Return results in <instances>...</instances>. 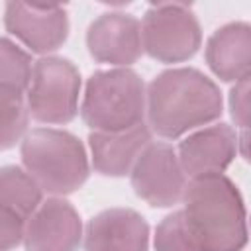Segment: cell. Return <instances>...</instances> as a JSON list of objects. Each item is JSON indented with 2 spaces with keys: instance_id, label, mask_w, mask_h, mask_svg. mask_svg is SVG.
Wrapping results in <instances>:
<instances>
[{
  "instance_id": "obj_9",
  "label": "cell",
  "mask_w": 251,
  "mask_h": 251,
  "mask_svg": "<svg viewBox=\"0 0 251 251\" xmlns=\"http://www.w3.org/2000/svg\"><path fill=\"white\" fill-rule=\"evenodd\" d=\"M80 239V216L71 202L59 196L43 200L25 220V251H76Z\"/></svg>"
},
{
  "instance_id": "obj_8",
  "label": "cell",
  "mask_w": 251,
  "mask_h": 251,
  "mask_svg": "<svg viewBox=\"0 0 251 251\" xmlns=\"http://www.w3.org/2000/svg\"><path fill=\"white\" fill-rule=\"evenodd\" d=\"M4 25L27 49L41 55L59 49L69 35V18L61 4L8 2Z\"/></svg>"
},
{
  "instance_id": "obj_13",
  "label": "cell",
  "mask_w": 251,
  "mask_h": 251,
  "mask_svg": "<svg viewBox=\"0 0 251 251\" xmlns=\"http://www.w3.org/2000/svg\"><path fill=\"white\" fill-rule=\"evenodd\" d=\"M149 143L151 129L145 122L122 131H92L88 135L92 167L100 175L122 176L131 171L139 153Z\"/></svg>"
},
{
  "instance_id": "obj_17",
  "label": "cell",
  "mask_w": 251,
  "mask_h": 251,
  "mask_svg": "<svg viewBox=\"0 0 251 251\" xmlns=\"http://www.w3.org/2000/svg\"><path fill=\"white\" fill-rule=\"evenodd\" d=\"M31 57L12 39L0 37V88L25 94L31 76Z\"/></svg>"
},
{
  "instance_id": "obj_19",
  "label": "cell",
  "mask_w": 251,
  "mask_h": 251,
  "mask_svg": "<svg viewBox=\"0 0 251 251\" xmlns=\"http://www.w3.org/2000/svg\"><path fill=\"white\" fill-rule=\"evenodd\" d=\"M25 220L0 208V251H12L24 241Z\"/></svg>"
},
{
  "instance_id": "obj_4",
  "label": "cell",
  "mask_w": 251,
  "mask_h": 251,
  "mask_svg": "<svg viewBox=\"0 0 251 251\" xmlns=\"http://www.w3.org/2000/svg\"><path fill=\"white\" fill-rule=\"evenodd\" d=\"M80 116L92 131H122L141 124L145 118L141 76L127 67L96 71L84 86Z\"/></svg>"
},
{
  "instance_id": "obj_15",
  "label": "cell",
  "mask_w": 251,
  "mask_h": 251,
  "mask_svg": "<svg viewBox=\"0 0 251 251\" xmlns=\"http://www.w3.org/2000/svg\"><path fill=\"white\" fill-rule=\"evenodd\" d=\"M43 202V190L22 167H0V208L27 220Z\"/></svg>"
},
{
  "instance_id": "obj_20",
  "label": "cell",
  "mask_w": 251,
  "mask_h": 251,
  "mask_svg": "<svg viewBox=\"0 0 251 251\" xmlns=\"http://www.w3.org/2000/svg\"><path fill=\"white\" fill-rule=\"evenodd\" d=\"M229 108H231V118L235 120L237 127H241V131H247V126H249V78L235 82V86L229 92Z\"/></svg>"
},
{
  "instance_id": "obj_14",
  "label": "cell",
  "mask_w": 251,
  "mask_h": 251,
  "mask_svg": "<svg viewBox=\"0 0 251 251\" xmlns=\"http://www.w3.org/2000/svg\"><path fill=\"white\" fill-rule=\"evenodd\" d=\"M206 63L216 76L226 82H239L251 73V27L233 22L218 31L206 43Z\"/></svg>"
},
{
  "instance_id": "obj_1",
  "label": "cell",
  "mask_w": 251,
  "mask_h": 251,
  "mask_svg": "<svg viewBox=\"0 0 251 251\" xmlns=\"http://www.w3.org/2000/svg\"><path fill=\"white\" fill-rule=\"evenodd\" d=\"M222 106L218 84L188 67L159 73L145 90L147 126L165 139L212 124L222 116Z\"/></svg>"
},
{
  "instance_id": "obj_18",
  "label": "cell",
  "mask_w": 251,
  "mask_h": 251,
  "mask_svg": "<svg viewBox=\"0 0 251 251\" xmlns=\"http://www.w3.org/2000/svg\"><path fill=\"white\" fill-rule=\"evenodd\" d=\"M155 251H204L194 227L182 210L169 214L155 231Z\"/></svg>"
},
{
  "instance_id": "obj_5",
  "label": "cell",
  "mask_w": 251,
  "mask_h": 251,
  "mask_svg": "<svg viewBox=\"0 0 251 251\" xmlns=\"http://www.w3.org/2000/svg\"><path fill=\"white\" fill-rule=\"evenodd\" d=\"M80 73L63 57L45 55L31 67L25 90L27 112L41 124H69L78 112Z\"/></svg>"
},
{
  "instance_id": "obj_16",
  "label": "cell",
  "mask_w": 251,
  "mask_h": 251,
  "mask_svg": "<svg viewBox=\"0 0 251 251\" xmlns=\"http://www.w3.org/2000/svg\"><path fill=\"white\" fill-rule=\"evenodd\" d=\"M29 112L25 94L0 88V151L14 147L27 133Z\"/></svg>"
},
{
  "instance_id": "obj_6",
  "label": "cell",
  "mask_w": 251,
  "mask_h": 251,
  "mask_svg": "<svg viewBox=\"0 0 251 251\" xmlns=\"http://www.w3.org/2000/svg\"><path fill=\"white\" fill-rule=\"evenodd\" d=\"M202 43L200 24L194 12L180 2L151 4L141 22L143 51L161 63H182Z\"/></svg>"
},
{
  "instance_id": "obj_12",
  "label": "cell",
  "mask_w": 251,
  "mask_h": 251,
  "mask_svg": "<svg viewBox=\"0 0 251 251\" xmlns=\"http://www.w3.org/2000/svg\"><path fill=\"white\" fill-rule=\"evenodd\" d=\"M149 226L129 208H110L96 214L84 231V251H147Z\"/></svg>"
},
{
  "instance_id": "obj_11",
  "label": "cell",
  "mask_w": 251,
  "mask_h": 251,
  "mask_svg": "<svg viewBox=\"0 0 251 251\" xmlns=\"http://www.w3.org/2000/svg\"><path fill=\"white\" fill-rule=\"evenodd\" d=\"M237 133L226 124L196 129L178 145V161L186 178L224 175L237 153Z\"/></svg>"
},
{
  "instance_id": "obj_10",
  "label": "cell",
  "mask_w": 251,
  "mask_h": 251,
  "mask_svg": "<svg viewBox=\"0 0 251 251\" xmlns=\"http://www.w3.org/2000/svg\"><path fill=\"white\" fill-rule=\"evenodd\" d=\"M86 47L98 63L127 67L143 53L141 24L131 14L106 12L88 25Z\"/></svg>"
},
{
  "instance_id": "obj_3",
  "label": "cell",
  "mask_w": 251,
  "mask_h": 251,
  "mask_svg": "<svg viewBox=\"0 0 251 251\" xmlns=\"http://www.w3.org/2000/svg\"><path fill=\"white\" fill-rule=\"evenodd\" d=\"M22 163L43 192L61 196L80 188L90 163L80 139L65 129L35 127L22 139Z\"/></svg>"
},
{
  "instance_id": "obj_7",
  "label": "cell",
  "mask_w": 251,
  "mask_h": 251,
  "mask_svg": "<svg viewBox=\"0 0 251 251\" xmlns=\"http://www.w3.org/2000/svg\"><path fill=\"white\" fill-rule=\"evenodd\" d=\"M129 175L135 194L149 206L169 208L182 200L186 175L169 143L151 141L139 153Z\"/></svg>"
},
{
  "instance_id": "obj_2",
  "label": "cell",
  "mask_w": 251,
  "mask_h": 251,
  "mask_svg": "<svg viewBox=\"0 0 251 251\" xmlns=\"http://www.w3.org/2000/svg\"><path fill=\"white\" fill-rule=\"evenodd\" d=\"M184 216L204 251H241L247 243V212L237 186L224 175L188 178Z\"/></svg>"
}]
</instances>
